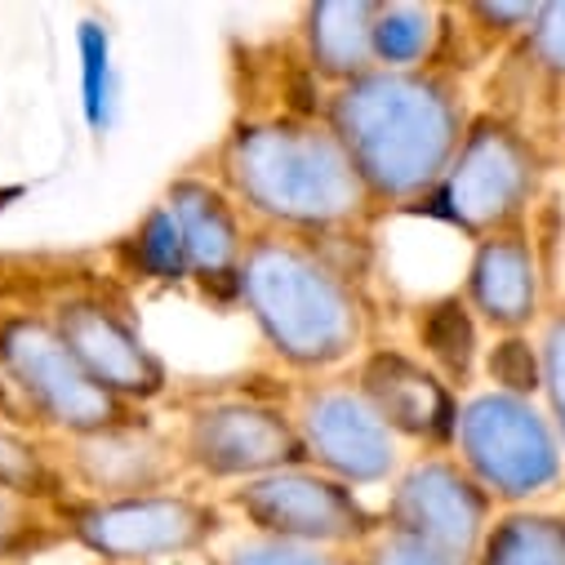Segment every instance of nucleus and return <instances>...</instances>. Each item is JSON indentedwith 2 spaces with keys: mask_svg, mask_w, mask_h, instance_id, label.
<instances>
[{
  "mask_svg": "<svg viewBox=\"0 0 565 565\" xmlns=\"http://www.w3.org/2000/svg\"><path fill=\"white\" fill-rule=\"evenodd\" d=\"M50 539V516L45 503L19 499L10 490H0V561H10L19 552H32Z\"/></svg>",
  "mask_w": 565,
  "mask_h": 565,
  "instance_id": "b1692460",
  "label": "nucleus"
},
{
  "mask_svg": "<svg viewBox=\"0 0 565 565\" xmlns=\"http://www.w3.org/2000/svg\"><path fill=\"white\" fill-rule=\"evenodd\" d=\"M423 348H428V356L450 370V374H468L472 365V348H477V334H472V317H468V303L459 299H446L437 303L428 317H423Z\"/></svg>",
  "mask_w": 565,
  "mask_h": 565,
  "instance_id": "412c9836",
  "label": "nucleus"
},
{
  "mask_svg": "<svg viewBox=\"0 0 565 565\" xmlns=\"http://www.w3.org/2000/svg\"><path fill=\"white\" fill-rule=\"evenodd\" d=\"M0 490L32 503H63L67 477L32 437L0 428Z\"/></svg>",
  "mask_w": 565,
  "mask_h": 565,
  "instance_id": "aec40b11",
  "label": "nucleus"
},
{
  "mask_svg": "<svg viewBox=\"0 0 565 565\" xmlns=\"http://www.w3.org/2000/svg\"><path fill=\"white\" fill-rule=\"evenodd\" d=\"M232 508L276 543L299 547H343L365 543L379 525L374 512L361 503V494L308 463L271 472L258 481H241L232 490Z\"/></svg>",
  "mask_w": 565,
  "mask_h": 565,
  "instance_id": "6e6552de",
  "label": "nucleus"
},
{
  "mask_svg": "<svg viewBox=\"0 0 565 565\" xmlns=\"http://www.w3.org/2000/svg\"><path fill=\"white\" fill-rule=\"evenodd\" d=\"M218 166L236 205L290 236L343 232L374 210V196L326 120L271 116L236 125Z\"/></svg>",
  "mask_w": 565,
  "mask_h": 565,
  "instance_id": "f03ea898",
  "label": "nucleus"
},
{
  "mask_svg": "<svg viewBox=\"0 0 565 565\" xmlns=\"http://www.w3.org/2000/svg\"><path fill=\"white\" fill-rule=\"evenodd\" d=\"M45 317L58 330V339L67 343V352L125 405L138 409L143 401H157L170 387L166 361L152 352L143 330L125 312V303L116 295H107L103 286L63 295L58 303H50Z\"/></svg>",
  "mask_w": 565,
  "mask_h": 565,
  "instance_id": "1a4fd4ad",
  "label": "nucleus"
},
{
  "mask_svg": "<svg viewBox=\"0 0 565 565\" xmlns=\"http://www.w3.org/2000/svg\"><path fill=\"white\" fill-rule=\"evenodd\" d=\"M490 374H494V383H499L508 396H525V392L539 387L543 356H534L525 339H508V343L494 348V356H490Z\"/></svg>",
  "mask_w": 565,
  "mask_h": 565,
  "instance_id": "a878e982",
  "label": "nucleus"
},
{
  "mask_svg": "<svg viewBox=\"0 0 565 565\" xmlns=\"http://www.w3.org/2000/svg\"><path fill=\"white\" fill-rule=\"evenodd\" d=\"M179 450L161 441L152 428L134 423L116 433L94 437H67L63 441V477L85 486V499H138V494H161L170 490L183 459Z\"/></svg>",
  "mask_w": 565,
  "mask_h": 565,
  "instance_id": "ddd939ff",
  "label": "nucleus"
},
{
  "mask_svg": "<svg viewBox=\"0 0 565 565\" xmlns=\"http://www.w3.org/2000/svg\"><path fill=\"white\" fill-rule=\"evenodd\" d=\"M468 303L494 330H521L539 312V267L534 245L521 232H499L477 245L468 267Z\"/></svg>",
  "mask_w": 565,
  "mask_h": 565,
  "instance_id": "dca6fc26",
  "label": "nucleus"
},
{
  "mask_svg": "<svg viewBox=\"0 0 565 565\" xmlns=\"http://www.w3.org/2000/svg\"><path fill=\"white\" fill-rule=\"evenodd\" d=\"M356 387L374 405V414L396 433V441L409 437V441L437 446V441H450L459 428V405L441 383V374L405 352H392V348L370 352L356 370Z\"/></svg>",
  "mask_w": 565,
  "mask_h": 565,
  "instance_id": "4468645a",
  "label": "nucleus"
},
{
  "mask_svg": "<svg viewBox=\"0 0 565 565\" xmlns=\"http://www.w3.org/2000/svg\"><path fill=\"white\" fill-rule=\"evenodd\" d=\"M374 0H321L308 10V58L339 89L379 72L374 63Z\"/></svg>",
  "mask_w": 565,
  "mask_h": 565,
  "instance_id": "f3484780",
  "label": "nucleus"
},
{
  "mask_svg": "<svg viewBox=\"0 0 565 565\" xmlns=\"http://www.w3.org/2000/svg\"><path fill=\"white\" fill-rule=\"evenodd\" d=\"M0 414H6V387H0Z\"/></svg>",
  "mask_w": 565,
  "mask_h": 565,
  "instance_id": "c85d7f7f",
  "label": "nucleus"
},
{
  "mask_svg": "<svg viewBox=\"0 0 565 565\" xmlns=\"http://www.w3.org/2000/svg\"><path fill=\"white\" fill-rule=\"evenodd\" d=\"M236 290L263 343L295 370L343 365L365 339V303L317 236H254Z\"/></svg>",
  "mask_w": 565,
  "mask_h": 565,
  "instance_id": "7ed1b4c3",
  "label": "nucleus"
},
{
  "mask_svg": "<svg viewBox=\"0 0 565 565\" xmlns=\"http://www.w3.org/2000/svg\"><path fill=\"white\" fill-rule=\"evenodd\" d=\"M543 383H547V396H552L561 455H565V317L552 321L547 334H543Z\"/></svg>",
  "mask_w": 565,
  "mask_h": 565,
  "instance_id": "bb28decb",
  "label": "nucleus"
},
{
  "mask_svg": "<svg viewBox=\"0 0 565 565\" xmlns=\"http://www.w3.org/2000/svg\"><path fill=\"white\" fill-rule=\"evenodd\" d=\"M441 28L433 6H379L374 19V63L383 72H409L423 67L433 54Z\"/></svg>",
  "mask_w": 565,
  "mask_h": 565,
  "instance_id": "6ab92c4d",
  "label": "nucleus"
},
{
  "mask_svg": "<svg viewBox=\"0 0 565 565\" xmlns=\"http://www.w3.org/2000/svg\"><path fill=\"white\" fill-rule=\"evenodd\" d=\"M459 450L468 477L499 499H530L561 481V441L525 396L490 392L459 409Z\"/></svg>",
  "mask_w": 565,
  "mask_h": 565,
  "instance_id": "423d86ee",
  "label": "nucleus"
},
{
  "mask_svg": "<svg viewBox=\"0 0 565 565\" xmlns=\"http://www.w3.org/2000/svg\"><path fill=\"white\" fill-rule=\"evenodd\" d=\"M477 565H565V521L521 512L486 530Z\"/></svg>",
  "mask_w": 565,
  "mask_h": 565,
  "instance_id": "a211bd4d",
  "label": "nucleus"
},
{
  "mask_svg": "<svg viewBox=\"0 0 565 565\" xmlns=\"http://www.w3.org/2000/svg\"><path fill=\"white\" fill-rule=\"evenodd\" d=\"M134 249H138V267H143L148 276H157V280H183L192 271L183 236H179L166 205H157L143 218V227H138V236H134Z\"/></svg>",
  "mask_w": 565,
  "mask_h": 565,
  "instance_id": "4be33fe9",
  "label": "nucleus"
},
{
  "mask_svg": "<svg viewBox=\"0 0 565 565\" xmlns=\"http://www.w3.org/2000/svg\"><path fill=\"white\" fill-rule=\"evenodd\" d=\"M530 50L543 67L565 76V6H539V19L530 28Z\"/></svg>",
  "mask_w": 565,
  "mask_h": 565,
  "instance_id": "cd10ccee",
  "label": "nucleus"
},
{
  "mask_svg": "<svg viewBox=\"0 0 565 565\" xmlns=\"http://www.w3.org/2000/svg\"><path fill=\"white\" fill-rule=\"evenodd\" d=\"M539 152L503 120H477L441 179V214L468 236H499L534 201Z\"/></svg>",
  "mask_w": 565,
  "mask_h": 565,
  "instance_id": "0eeeda50",
  "label": "nucleus"
},
{
  "mask_svg": "<svg viewBox=\"0 0 565 565\" xmlns=\"http://www.w3.org/2000/svg\"><path fill=\"white\" fill-rule=\"evenodd\" d=\"M0 379L63 441L143 423L67 352L45 312H0Z\"/></svg>",
  "mask_w": 565,
  "mask_h": 565,
  "instance_id": "20e7f679",
  "label": "nucleus"
},
{
  "mask_svg": "<svg viewBox=\"0 0 565 565\" xmlns=\"http://www.w3.org/2000/svg\"><path fill=\"white\" fill-rule=\"evenodd\" d=\"M486 516L490 494L468 477V468L428 459L396 481L383 525L418 534L459 556H477L486 543Z\"/></svg>",
  "mask_w": 565,
  "mask_h": 565,
  "instance_id": "f8f14e48",
  "label": "nucleus"
},
{
  "mask_svg": "<svg viewBox=\"0 0 565 565\" xmlns=\"http://www.w3.org/2000/svg\"><path fill=\"white\" fill-rule=\"evenodd\" d=\"M295 428L308 455V468L343 481L374 486L396 468V433L374 414L356 383H317L295 405Z\"/></svg>",
  "mask_w": 565,
  "mask_h": 565,
  "instance_id": "9b49d317",
  "label": "nucleus"
},
{
  "mask_svg": "<svg viewBox=\"0 0 565 565\" xmlns=\"http://www.w3.org/2000/svg\"><path fill=\"white\" fill-rule=\"evenodd\" d=\"M166 210L183 236L192 276L210 280V286H236L249 236L241 223V205L227 196V188L205 179H179L166 192Z\"/></svg>",
  "mask_w": 565,
  "mask_h": 565,
  "instance_id": "2eb2a0df",
  "label": "nucleus"
},
{
  "mask_svg": "<svg viewBox=\"0 0 565 565\" xmlns=\"http://www.w3.org/2000/svg\"><path fill=\"white\" fill-rule=\"evenodd\" d=\"M179 455L201 477L236 486L308 463L295 418L258 401H210L192 409Z\"/></svg>",
  "mask_w": 565,
  "mask_h": 565,
  "instance_id": "9d476101",
  "label": "nucleus"
},
{
  "mask_svg": "<svg viewBox=\"0 0 565 565\" xmlns=\"http://www.w3.org/2000/svg\"><path fill=\"white\" fill-rule=\"evenodd\" d=\"M218 565H361V561H348V556H339L330 547H299V543L254 539V543L232 547Z\"/></svg>",
  "mask_w": 565,
  "mask_h": 565,
  "instance_id": "393cba45",
  "label": "nucleus"
},
{
  "mask_svg": "<svg viewBox=\"0 0 565 565\" xmlns=\"http://www.w3.org/2000/svg\"><path fill=\"white\" fill-rule=\"evenodd\" d=\"M326 125L348 148L374 205H401L441 188L463 148L459 89L437 72H370L343 85Z\"/></svg>",
  "mask_w": 565,
  "mask_h": 565,
  "instance_id": "f257e3e1",
  "label": "nucleus"
},
{
  "mask_svg": "<svg viewBox=\"0 0 565 565\" xmlns=\"http://www.w3.org/2000/svg\"><path fill=\"white\" fill-rule=\"evenodd\" d=\"M361 565H477L472 556H459L450 547H437L418 534L379 525L365 543H361Z\"/></svg>",
  "mask_w": 565,
  "mask_h": 565,
  "instance_id": "5701e85b",
  "label": "nucleus"
},
{
  "mask_svg": "<svg viewBox=\"0 0 565 565\" xmlns=\"http://www.w3.org/2000/svg\"><path fill=\"white\" fill-rule=\"evenodd\" d=\"M58 525L103 561H157L183 556L214 539L218 512L192 494H138V499H63Z\"/></svg>",
  "mask_w": 565,
  "mask_h": 565,
  "instance_id": "39448f33",
  "label": "nucleus"
}]
</instances>
